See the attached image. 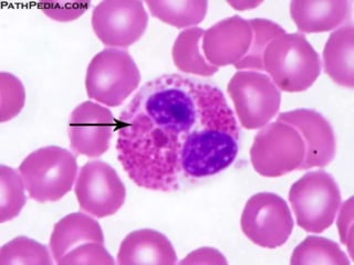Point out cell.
I'll use <instances>...</instances> for the list:
<instances>
[{
    "label": "cell",
    "mask_w": 354,
    "mask_h": 265,
    "mask_svg": "<svg viewBox=\"0 0 354 265\" xmlns=\"http://www.w3.org/2000/svg\"><path fill=\"white\" fill-rule=\"evenodd\" d=\"M239 135L218 86L164 75L145 83L122 110L116 150L136 186L173 193L183 179H203L232 165Z\"/></svg>",
    "instance_id": "cell-1"
},
{
    "label": "cell",
    "mask_w": 354,
    "mask_h": 265,
    "mask_svg": "<svg viewBox=\"0 0 354 265\" xmlns=\"http://www.w3.org/2000/svg\"><path fill=\"white\" fill-rule=\"evenodd\" d=\"M263 72L280 91H307L321 73L319 55L302 33H283L266 48Z\"/></svg>",
    "instance_id": "cell-2"
},
{
    "label": "cell",
    "mask_w": 354,
    "mask_h": 265,
    "mask_svg": "<svg viewBox=\"0 0 354 265\" xmlns=\"http://www.w3.org/2000/svg\"><path fill=\"white\" fill-rule=\"evenodd\" d=\"M19 174L32 200L40 204L58 202L75 184L77 157L62 147H42L22 160Z\"/></svg>",
    "instance_id": "cell-3"
},
{
    "label": "cell",
    "mask_w": 354,
    "mask_h": 265,
    "mask_svg": "<svg viewBox=\"0 0 354 265\" xmlns=\"http://www.w3.org/2000/svg\"><path fill=\"white\" fill-rule=\"evenodd\" d=\"M297 224L310 233H322L335 222L341 206V191L329 173L310 171L289 191Z\"/></svg>",
    "instance_id": "cell-4"
},
{
    "label": "cell",
    "mask_w": 354,
    "mask_h": 265,
    "mask_svg": "<svg viewBox=\"0 0 354 265\" xmlns=\"http://www.w3.org/2000/svg\"><path fill=\"white\" fill-rule=\"evenodd\" d=\"M140 82V70L125 49L102 50L94 55L86 70L88 97L110 108L123 104Z\"/></svg>",
    "instance_id": "cell-5"
},
{
    "label": "cell",
    "mask_w": 354,
    "mask_h": 265,
    "mask_svg": "<svg viewBox=\"0 0 354 265\" xmlns=\"http://www.w3.org/2000/svg\"><path fill=\"white\" fill-rule=\"evenodd\" d=\"M306 156V146L298 130L283 121L263 126L250 148V161L260 176L278 178L299 170Z\"/></svg>",
    "instance_id": "cell-6"
},
{
    "label": "cell",
    "mask_w": 354,
    "mask_h": 265,
    "mask_svg": "<svg viewBox=\"0 0 354 265\" xmlns=\"http://www.w3.org/2000/svg\"><path fill=\"white\" fill-rule=\"evenodd\" d=\"M227 93L246 130L263 128L279 112L281 91L263 72H236L228 82Z\"/></svg>",
    "instance_id": "cell-7"
},
{
    "label": "cell",
    "mask_w": 354,
    "mask_h": 265,
    "mask_svg": "<svg viewBox=\"0 0 354 265\" xmlns=\"http://www.w3.org/2000/svg\"><path fill=\"white\" fill-rule=\"evenodd\" d=\"M293 226L287 202L274 193H258L250 197L241 215L243 235L261 248L283 246L292 233Z\"/></svg>",
    "instance_id": "cell-8"
},
{
    "label": "cell",
    "mask_w": 354,
    "mask_h": 265,
    "mask_svg": "<svg viewBox=\"0 0 354 265\" xmlns=\"http://www.w3.org/2000/svg\"><path fill=\"white\" fill-rule=\"evenodd\" d=\"M81 210L95 218L115 215L125 202L127 189L115 169L101 160L81 167L75 187Z\"/></svg>",
    "instance_id": "cell-9"
},
{
    "label": "cell",
    "mask_w": 354,
    "mask_h": 265,
    "mask_svg": "<svg viewBox=\"0 0 354 265\" xmlns=\"http://www.w3.org/2000/svg\"><path fill=\"white\" fill-rule=\"evenodd\" d=\"M149 23L144 3L138 0H104L94 7L92 28L106 47L125 49L143 37Z\"/></svg>",
    "instance_id": "cell-10"
},
{
    "label": "cell",
    "mask_w": 354,
    "mask_h": 265,
    "mask_svg": "<svg viewBox=\"0 0 354 265\" xmlns=\"http://www.w3.org/2000/svg\"><path fill=\"white\" fill-rule=\"evenodd\" d=\"M113 128L114 117L109 108L91 101L81 103L70 115V146L75 154L100 157L110 148Z\"/></svg>",
    "instance_id": "cell-11"
},
{
    "label": "cell",
    "mask_w": 354,
    "mask_h": 265,
    "mask_svg": "<svg viewBox=\"0 0 354 265\" xmlns=\"http://www.w3.org/2000/svg\"><path fill=\"white\" fill-rule=\"evenodd\" d=\"M298 130L306 146V156L299 170L324 168L333 161L337 153L335 132L328 119L313 110H295L283 112L277 117Z\"/></svg>",
    "instance_id": "cell-12"
},
{
    "label": "cell",
    "mask_w": 354,
    "mask_h": 265,
    "mask_svg": "<svg viewBox=\"0 0 354 265\" xmlns=\"http://www.w3.org/2000/svg\"><path fill=\"white\" fill-rule=\"evenodd\" d=\"M252 28L249 20L228 17L205 30L202 49L212 66H235L247 55L252 42Z\"/></svg>",
    "instance_id": "cell-13"
},
{
    "label": "cell",
    "mask_w": 354,
    "mask_h": 265,
    "mask_svg": "<svg viewBox=\"0 0 354 265\" xmlns=\"http://www.w3.org/2000/svg\"><path fill=\"white\" fill-rule=\"evenodd\" d=\"M352 12L348 0H295L290 3L291 19L299 33L326 32L344 25Z\"/></svg>",
    "instance_id": "cell-14"
},
{
    "label": "cell",
    "mask_w": 354,
    "mask_h": 265,
    "mask_svg": "<svg viewBox=\"0 0 354 265\" xmlns=\"http://www.w3.org/2000/svg\"><path fill=\"white\" fill-rule=\"evenodd\" d=\"M116 263L174 265L177 257L171 241L165 235L156 230L141 229L131 232L122 241Z\"/></svg>",
    "instance_id": "cell-15"
},
{
    "label": "cell",
    "mask_w": 354,
    "mask_h": 265,
    "mask_svg": "<svg viewBox=\"0 0 354 265\" xmlns=\"http://www.w3.org/2000/svg\"><path fill=\"white\" fill-rule=\"evenodd\" d=\"M88 242L104 244L102 228L97 221L86 213H71L55 224L50 237V251L58 264L71 250Z\"/></svg>",
    "instance_id": "cell-16"
},
{
    "label": "cell",
    "mask_w": 354,
    "mask_h": 265,
    "mask_svg": "<svg viewBox=\"0 0 354 265\" xmlns=\"http://www.w3.org/2000/svg\"><path fill=\"white\" fill-rule=\"evenodd\" d=\"M354 28L344 23L330 35L324 53L322 66L326 75L337 86L354 88Z\"/></svg>",
    "instance_id": "cell-17"
},
{
    "label": "cell",
    "mask_w": 354,
    "mask_h": 265,
    "mask_svg": "<svg viewBox=\"0 0 354 265\" xmlns=\"http://www.w3.org/2000/svg\"><path fill=\"white\" fill-rule=\"evenodd\" d=\"M205 31L202 28H188L178 35L171 49L174 66L186 75L213 77L218 68L212 66L203 53L202 41Z\"/></svg>",
    "instance_id": "cell-18"
},
{
    "label": "cell",
    "mask_w": 354,
    "mask_h": 265,
    "mask_svg": "<svg viewBox=\"0 0 354 265\" xmlns=\"http://www.w3.org/2000/svg\"><path fill=\"white\" fill-rule=\"evenodd\" d=\"M144 3L155 18L177 29L194 28L204 21L208 9L206 0H147Z\"/></svg>",
    "instance_id": "cell-19"
},
{
    "label": "cell",
    "mask_w": 354,
    "mask_h": 265,
    "mask_svg": "<svg viewBox=\"0 0 354 265\" xmlns=\"http://www.w3.org/2000/svg\"><path fill=\"white\" fill-rule=\"evenodd\" d=\"M292 265H348L350 259L340 246L326 237L310 235L292 252Z\"/></svg>",
    "instance_id": "cell-20"
},
{
    "label": "cell",
    "mask_w": 354,
    "mask_h": 265,
    "mask_svg": "<svg viewBox=\"0 0 354 265\" xmlns=\"http://www.w3.org/2000/svg\"><path fill=\"white\" fill-rule=\"evenodd\" d=\"M252 28V42L247 55L236 63L238 71L263 72V58L266 48L278 36L286 33L285 29L276 22L263 18L249 20Z\"/></svg>",
    "instance_id": "cell-21"
},
{
    "label": "cell",
    "mask_w": 354,
    "mask_h": 265,
    "mask_svg": "<svg viewBox=\"0 0 354 265\" xmlns=\"http://www.w3.org/2000/svg\"><path fill=\"white\" fill-rule=\"evenodd\" d=\"M25 184L20 174L9 166H0V222L16 218L25 207Z\"/></svg>",
    "instance_id": "cell-22"
},
{
    "label": "cell",
    "mask_w": 354,
    "mask_h": 265,
    "mask_svg": "<svg viewBox=\"0 0 354 265\" xmlns=\"http://www.w3.org/2000/svg\"><path fill=\"white\" fill-rule=\"evenodd\" d=\"M51 265L48 248L30 237H17L0 250V265Z\"/></svg>",
    "instance_id": "cell-23"
},
{
    "label": "cell",
    "mask_w": 354,
    "mask_h": 265,
    "mask_svg": "<svg viewBox=\"0 0 354 265\" xmlns=\"http://www.w3.org/2000/svg\"><path fill=\"white\" fill-rule=\"evenodd\" d=\"M26 91L21 81L14 75L0 73V121H10L25 106Z\"/></svg>",
    "instance_id": "cell-24"
},
{
    "label": "cell",
    "mask_w": 354,
    "mask_h": 265,
    "mask_svg": "<svg viewBox=\"0 0 354 265\" xmlns=\"http://www.w3.org/2000/svg\"><path fill=\"white\" fill-rule=\"evenodd\" d=\"M113 257L106 251L104 244L97 242L84 243L73 248L60 259L59 265L102 264L113 265Z\"/></svg>",
    "instance_id": "cell-25"
},
{
    "label": "cell",
    "mask_w": 354,
    "mask_h": 265,
    "mask_svg": "<svg viewBox=\"0 0 354 265\" xmlns=\"http://www.w3.org/2000/svg\"><path fill=\"white\" fill-rule=\"evenodd\" d=\"M91 3H40L38 8L50 19L59 22H69L80 18Z\"/></svg>",
    "instance_id": "cell-26"
},
{
    "label": "cell",
    "mask_w": 354,
    "mask_h": 265,
    "mask_svg": "<svg viewBox=\"0 0 354 265\" xmlns=\"http://www.w3.org/2000/svg\"><path fill=\"white\" fill-rule=\"evenodd\" d=\"M340 207L337 224L341 243L348 248L350 257H353V198H348Z\"/></svg>",
    "instance_id": "cell-27"
},
{
    "label": "cell",
    "mask_w": 354,
    "mask_h": 265,
    "mask_svg": "<svg viewBox=\"0 0 354 265\" xmlns=\"http://www.w3.org/2000/svg\"><path fill=\"white\" fill-rule=\"evenodd\" d=\"M180 264H227V259L218 250L206 246L191 252Z\"/></svg>",
    "instance_id": "cell-28"
},
{
    "label": "cell",
    "mask_w": 354,
    "mask_h": 265,
    "mask_svg": "<svg viewBox=\"0 0 354 265\" xmlns=\"http://www.w3.org/2000/svg\"><path fill=\"white\" fill-rule=\"evenodd\" d=\"M228 5L232 6L236 10H250V9L257 8L258 6L261 5L263 1H227Z\"/></svg>",
    "instance_id": "cell-29"
}]
</instances>
